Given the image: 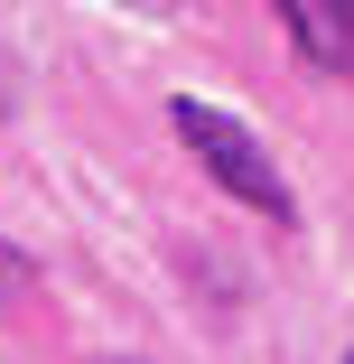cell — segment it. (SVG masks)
<instances>
[{
  "mask_svg": "<svg viewBox=\"0 0 354 364\" xmlns=\"http://www.w3.org/2000/svg\"><path fill=\"white\" fill-rule=\"evenodd\" d=\"M168 122H177V140H187V150L205 159V178H215L224 196H243L252 215H270V225H289V187H280V168L261 159V140L233 122V112H215V103H196V94H177L168 103Z\"/></svg>",
  "mask_w": 354,
  "mask_h": 364,
  "instance_id": "obj_1",
  "label": "cell"
},
{
  "mask_svg": "<svg viewBox=\"0 0 354 364\" xmlns=\"http://www.w3.org/2000/svg\"><path fill=\"white\" fill-rule=\"evenodd\" d=\"M317 75H354V0H270Z\"/></svg>",
  "mask_w": 354,
  "mask_h": 364,
  "instance_id": "obj_2",
  "label": "cell"
},
{
  "mask_svg": "<svg viewBox=\"0 0 354 364\" xmlns=\"http://www.w3.org/2000/svg\"><path fill=\"white\" fill-rule=\"evenodd\" d=\"M0 289H28V262L19 252H0Z\"/></svg>",
  "mask_w": 354,
  "mask_h": 364,
  "instance_id": "obj_3",
  "label": "cell"
},
{
  "mask_svg": "<svg viewBox=\"0 0 354 364\" xmlns=\"http://www.w3.org/2000/svg\"><path fill=\"white\" fill-rule=\"evenodd\" d=\"M0 112H10V85H0Z\"/></svg>",
  "mask_w": 354,
  "mask_h": 364,
  "instance_id": "obj_4",
  "label": "cell"
},
{
  "mask_svg": "<svg viewBox=\"0 0 354 364\" xmlns=\"http://www.w3.org/2000/svg\"><path fill=\"white\" fill-rule=\"evenodd\" d=\"M345 364H354V355H345Z\"/></svg>",
  "mask_w": 354,
  "mask_h": 364,
  "instance_id": "obj_5",
  "label": "cell"
}]
</instances>
